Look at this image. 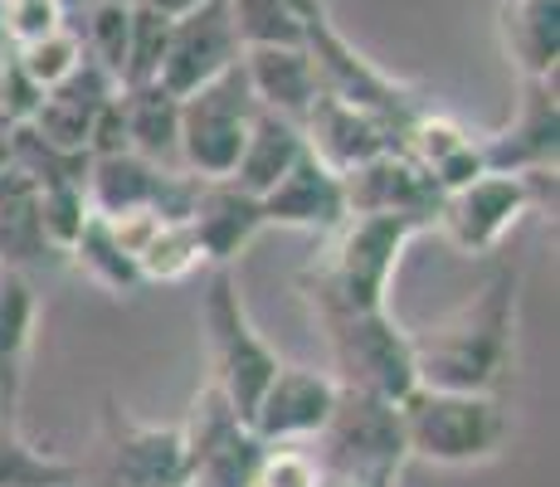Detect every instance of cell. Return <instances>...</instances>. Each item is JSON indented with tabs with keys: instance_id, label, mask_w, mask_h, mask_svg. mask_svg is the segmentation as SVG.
Listing matches in <instances>:
<instances>
[{
	"instance_id": "obj_14",
	"label": "cell",
	"mask_w": 560,
	"mask_h": 487,
	"mask_svg": "<svg viewBox=\"0 0 560 487\" xmlns=\"http://www.w3.org/2000/svg\"><path fill=\"white\" fill-rule=\"evenodd\" d=\"M347 210L351 214H390V220H415L419 230H434V210L444 200V190L405 156L400 147L381 151L375 161L347 171Z\"/></svg>"
},
{
	"instance_id": "obj_29",
	"label": "cell",
	"mask_w": 560,
	"mask_h": 487,
	"mask_svg": "<svg viewBox=\"0 0 560 487\" xmlns=\"http://www.w3.org/2000/svg\"><path fill=\"white\" fill-rule=\"evenodd\" d=\"M83 59H89V54H83V39H79V30H73V20L15 49L20 73H25L39 93H49V89H59L63 79H73V73L83 69Z\"/></svg>"
},
{
	"instance_id": "obj_21",
	"label": "cell",
	"mask_w": 560,
	"mask_h": 487,
	"mask_svg": "<svg viewBox=\"0 0 560 487\" xmlns=\"http://www.w3.org/2000/svg\"><path fill=\"white\" fill-rule=\"evenodd\" d=\"M240 63H244L254 103L264 107V113H278L303 127L307 107L317 103V93H322L317 63H312L307 45L303 49H244Z\"/></svg>"
},
{
	"instance_id": "obj_19",
	"label": "cell",
	"mask_w": 560,
	"mask_h": 487,
	"mask_svg": "<svg viewBox=\"0 0 560 487\" xmlns=\"http://www.w3.org/2000/svg\"><path fill=\"white\" fill-rule=\"evenodd\" d=\"M113 93H117V83L107 79L98 63L83 59V69L73 73V79H63L59 89L39 93L30 127H35V132L45 137L49 147H59V151H79V156H89L93 123H98V113L107 107V97H113Z\"/></svg>"
},
{
	"instance_id": "obj_35",
	"label": "cell",
	"mask_w": 560,
	"mask_h": 487,
	"mask_svg": "<svg viewBox=\"0 0 560 487\" xmlns=\"http://www.w3.org/2000/svg\"><path fill=\"white\" fill-rule=\"evenodd\" d=\"M69 25L59 0H0V39L10 49L30 45V39L49 35V30Z\"/></svg>"
},
{
	"instance_id": "obj_24",
	"label": "cell",
	"mask_w": 560,
	"mask_h": 487,
	"mask_svg": "<svg viewBox=\"0 0 560 487\" xmlns=\"http://www.w3.org/2000/svg\"><path fill=\"white\" fill-rule=\"evenodd\" d=\"M45 224H39V186L30 171L0 156V268L25 274L45 254Z\"/></svg>"
},
{
	"instance_id": "obj_4",
	"label": "cell",
	"mask_w": 560,
	"mask_h": 487,
	"mask_svg": "<svg viewBox=\"0 0 560 487\" xmlns=\"http://www.w3.org/2000/svg\"><path fill=\"white\" fill-rule=\"evenodd\" d=\"M312 322H317L322 341L331 351V381L341 390H361V395L400 405L419 385L415 346H409V332L390 317V308H312Z\"/></svg>"
},
{
	"instance_id": "obj_2",
	"label": "cell",
	"mask_w": 560,
	"mask_h": 487,
	"mask_svg": "<svg viewBox=\"0 0 560 487\" xmlns=\"http://www.w3.org/2000/svg\"><path fill=\"white\" fill-rule=\"evenodd\" d=\"M415 220H390V214H347L331 234H322V248L303 268V298L307 308H351L375 312L390 308V283L400 274L405 248L419 240Z\"/></svg>"
},
{
	"instance_id": "obj_18",
	"label": "cell",
	"mask_w": 560,
	"mask_h": 487,
	"mask_svg": "<svg viewBox=\"0 0 560 487\" xmlns=\"http://www.w3.org/2000/svg\"><path fill=\"white\" fill-rule=\"evenodd\" d=\"M395 147H400L439 190H458V186H468L472 176L488 171L482 166L478 137H472L458 117L434 113V107H419V113L400 127V142Z\"/></svg>"
},
{
	"instance_id": "obj_23",
	"label": "cell",
	"mask_w": 560,
	"mask_h": 487,
	"mask_svg": "<svg viewBox=\"0 0 560 487\" xmlns=\"http://www.w3.org/2000/svg\"><path fill=\"white\" fill-rule=\"evenodd\" d=\"M122 127H127V151L147 156L156 166L180 171V97L166 93L161 83L142 89H122Z\"/></svg>"
},
{
	"instance_id": "obj_37",
	"label": "cell",
	"mask_w": 560,
	"mask_h": 487,
	"mask_svg": "<svg viewBox=\"0 0 560 487\" xmlns=\"http://www.w3.org/2000/svg\"><path fill=\"white\" fill-rule=\"evenodd\" d=\"M283 5H293L298 15H307V20H322V15H327V5H322V0H283Z\"/></svg>"
},
{
	"instance_id": "obj_28",
	"label": "cell",
	"mask_w": 560,
	"mask_h": 487,
	"mask_svg": "<svg viewBox=\"0 0 560 487\" xmlns=\"http://www.w3.org/2000/svg\"><path fill=\"white\" fill-rule=\"evenodd\" d=\"M230 15L244 49H303L307 30L317 25L283 0H230Z\"/></svg>"
},
{
	"instance_id": "obj_22",
	"label": "cell",
	"mask_w": 560,
	"mask_h": 487,
	"mask_svg": "<svg viewBox=\"0 0 560 487\" xmlns=\"http://www.w3.org/2000/svg\"><path fill=\"white\" fill-rule=\"evenodd\" d=\"M39 327V298L20 268H0V409L15 419L20 390H25L30 346Z\"/></svg>"
},
{
	"instance_id": "obj_5",
	"label": "cell",
	"mask_w": 560,
	"mask_h": 487,
	"mask_svg": "<svg viewBox=\"0 0 560 487\" xmlns=\"http://www.w3.org/2000/svg\"><path fill=\"white\" fill-rule=\"evenodd\" d=\"M200 341H205V361H210V385L249 419L254 399L278 375L283 356L254 327L230 268H214L200 292Z\"/></svg>"
},
{
	"instance_id": "obj_25",
	"label": "cell",
	"mask_w": 560,
	"mask_h": 487,
	"mask_svg": "<svg viewBox=\"0 0 560 487\" xmlns=\"http://www.w3.org/2000/svg\"><path fill=\"white\" fill-rule=\"evenodd\" d=\"M303 151H307L303 127L288 123V117H278V113H264V107H258V117H254V127H249V142H244L240 161H234L230 181H234L240 190H249L254 200H258V195L273 190L278 181L288 176V166H293V161L303 156Z\"/></svg>"
},
{
	"instance_id": "obj_34",
	"label": "cell",
	"mask_w": 560,
	"mask_h": 487,
	"mask_svg": "<svg viewBox=\"0 0 560 487\" xmlns=\"http://www.w3.org/2000/svg\"><path fill=\"white\" fill-rule=\"evenodd\" d=\"M249 487H322V468L307 443H268Z\"/></svg>"
},
{
	"instance_id": "obj_7",
	"label": "cell",
	"mask_w": 560,
	"mask_h": 487,
	"mask_svg": "<svg viewBox=\"0 0 560 487\" xmlns=\"http://www.w3.org/2000/svg\"><path fill=\"white\" fill-rule=\"evenodd\" d=\"M312 443H317L312 459H317V468H322V483L400 478V468L409 463L400 405L361 395V390H341L327 429H322Z\"/></svg>"
},
{
	"instance_id": "obj_15",
	"label": "cell",
	"mask_w": 560,
	"mask_h": 487,
	"mask_svg": "<svg viewBox=\"0 0 560 487\" xmlns=\"http://www.w3.org/2000/svg\"><path fill=\"white\" fill-rule=\"evenodd\" d=\"M258 214H264V224H278V230L331 234L351 214L347 210V186H341V171H331L322 156L303 151L273 190L258 195Z\"/></svg>"
},
{
	"instance_id": "obj_6",
	"label": "cell",
	"mask_w": 560,
	"mask_h": 487,
	"mask_svg": "<svg viewBox=\"0 0 560 487\" xmlns=\"http://www.w3.org/2000/svg\"><path fill=\"white\" fill-rule=\"evenodd\" d=\"M556 210V176H502L482 171L468 186L444 190L434 210V230L444 234L458 254L482 258L498 254L512 230H522L526 214Z\"/></svg>"
},
{
	"instance_id": "obj_26",
	"label": "cell",
	"mask_w": 560,
	"mask_h": 487,
	"mask_svg": "<svg viewBox=\"0 0 560 487\" xmlns=\"http://www.w3.org/2000/svg\"><path fill=\"white\" fill-rule=\"evenodd\" d=\"M63 254H69L73 268H79L93 288H103L107 298H132V292L142 288V274H137L132 254L122 248V240L113 234V224H107L103 214H89V224H83L79 240L63 248Z\"/></svg>"
},
{
	"instance_id": "obj_12",
	"label": "cell",
	"mask_w": 560,
	"mask_h": 487,
	"mask_svg": "<svg viewBox=\"0 0 560 487\" xmlns=\"http://www.w3.org/2000/svg\"><path fill=\"white\" fill-rule=\"evenodd\" d=\"M478 147H482V166L502 171V176H556V151H560L556 79H522L512 117L498 132L478 137Z\"/></svg>"
},
{
	"instance_id": "obj_33",
	"label": "cell",
	"mask_w": 560,
	"mask_h": 487,
	"mask_svg": "<svg viewBox=\"0 0 560 487\" xmlns=\"http://www.w3.org/2000/svg\"><path fill=\"white\" fill-rule=\"evenodd\" d=\"M166 30L171 20L147 5H132V25H127V59H122V89H142L156 83L161 54H166Z\"/></svg>"
},
{
	"instance_id": "obj_16",
	"label": "cell",
	"mask_w": 560,
	"mask_h": 487,
	"mask_svg": "<svg viewBox=\"0 0 560 487\" xmlns=\"http://www.w3.org/2000/svg\"><path fill=\"white\" fill-rule=\"evenodd\" d=\"M303 137H307L312 156H322L331 171H341V176L395 147V127L390 123H381L375 113L341 103V97H331V93H317V103L307 107Z\"/></svg>"
},
{
	"instance_id": "obj_11",
	"label": "cell",
	"mask_w": 560,
	"mask_h": 487,
	"mask_svg": "<svg viewBox=\"0 0 560 487\" xmlns=\"http://www.w3.org/2000/svg\"><path fill=\"white\" fill-rule=\"evenodd\" d=\"M240 59H244V45H240V30H234L230 0H205L200 10L171 20L156 83L166 93L186 97L205 89V83H214L220 73H230Z\"/></svg>"
},
{
	"instance_id": "obj_13",
	"label": "cell",
	"mask_w": 560,
	"mask_h": 487,
	"mask_svg": "<svg viewBox=\"0 0 560 487\" xmlns=\"http://www.w3.org/2000/svg\"><path fill=\"white\" fill-rule=\"evenodd\" d=\"M341 385L317 366H278V375L254 399L249 425L264 443H312L327 429Z\"/></svg>"
},
{
	"instance_id": "obj_40",
	"label": "cell",
	"mask_w": 560,
	"mask_h": 487,
	"mask_svg": "<svg viewBox=\"0 0 560 487\" xmlns=\"http://www.w3.org/2000/svg\"><path fill=\"white\" fill-rule=\"evenodd\" d=\"M0 425H15V419H5V409H0Z\"/></svg>"
},
{
	"instance_id": "obj_39",
	"label": "cell",
	"mask_w": 560,
	"mask_h": 487,
	"mask_svg": "<svg viewBox=\"0 0 560 487\" xmlns=\"http://www.w3.org/2000/svg\"><path fill=\"white\" fill-rule=\"evenodd\" d=\"M89 5H93V0H89ZM113 5H137V0H113Z\"/></svg>"
},
{
	"instance_id": "obj_3",
	"label": "cell",
	"mask_w": 560,
	"mask_h": 487,
	"mask_svg": "<svg viewBox=\"0 0 560 487\" xmlns=\"http://www.w3.org/2000/svg\"><path fill=\"white\" fill-rule=\"evenodd\" d=\"M400 429L409 459L439 468H478L502 459L512 439L508 395H472V390L415 385L400 399Z\"/></svg>"
},
{
	"instance_id": "obj_20",
	"label": "cell",
	"mask_w": 560,
	"mask_h": 487,
	"mask_svg": "<svg viewBox=\"0 0 560 487\" xmlns=\"http://www.w3.org/2000/svg\"><path fill=\"white\" fill-rule=\"evenodd\" d=\"M498 45L516 79H556L560 69V0H498Z\"/></svg>"
},
{
	"instance_id": "obj_1",
	"label": "cell",
	"mask_w": 560,
	"mask_h": 487,
	"mask_svg": "<svg viewBox=\"0 0 560 487\" xmlns=\"http://www.w3.org/2000/svg\"><path fill=\"white\" fill-rule=\"evenodd\" d=\"M516 308H522V274L498 268L454 312L429 322L424 332H409L419 385L502 395L516 371Z\"/></svg>"
},
{
	"instance_id": "obj_9",
	"label": "cell",
	"mask_w": 560,
	"mask_h": 487,
	"mask_svg": "<svg viewBox=\"0 0 560 487\" xmlns=\"http://www.w3.org/2000/svg\"><path fill=\"white\" fill-rule=\"evenodd\" d=\"M180 439H186V487H249L258 459L268 449L249 419L210 381L190 395Z\"/></svg>"
},
{
	"instance_id": "obj_27",
	"label": "cell",
	"mask_w": 560,
	"mask_h": 487,
	"mask_svg": "<svg viewBox=\"0 0 560 487\" xmlns=\"http://www.w3.org/2000/svg\"><path fill=\"white\" fill-rule=\"evenodd\" d=\"M83 468L54 459L20 434V425H0V487H79Z\"/></svg>"
},
{
	"instance_id": "obj_36",
	"label": "cell",
	"mask_w": 560,
	"mask_h": 487,
	"mask_svg": "<svg viewBox=\"0 0 560 487\" xmlns=\"http://www.w3.org/2000/svg\"><path fill=\"white\" fill-rule=\"evenodd\" d=\"M137 5L156 10V15H166V20H180V15H190V10H200L205 0H137Z\"/></svg>"
},
{
	"instance_id": "obj_31",
	"label": "cell",
	"mask_w": 560,
	"mask_h": 487,
	"mask_svg": "<svg viewBox=\"0 0 560 487\" xmlns=\"http://www.w3.org/2000/svg\"><path fill=\"white\" fill-rule=\"evenodd\" d=\"M83 54H89V63H98L107 79L122 89V59H127V25H132V5H113V0H93V5H83Z\"/></svg>"
},
{
	"instance_id": "obj_38",
	"label": "cell",
	"mask_w": 560,
	"mask_h": 487,
	"mask_svg": "<svg viewBox=\"0 0 560 487\" xmlns=\"http://www.w3.org/2000/svg\"><path fill=\"white\" fill-rule=\"evenodd\" d=\"M400 478H347V483H322V487H395Z\"/></svg>"
},
{
	"instance_id": "obj_30",
	"label": "cell",
	"mask_w": 560,
	"mask_h": 487,
	"mask_svg": "<svg viewBox=\"0 0 560 487\" xmlns=\"http://www.w3.org/2000/svg\"><path fill=\"white\" fill-rule=\"evenodd\" d=\"M200 264L205 258H200L196 234H190L186 220H161L152 230V240L137 248V274H142V283H180V278H190Z\"/></svg>"
},
{
	"instance_id": "obj_32",
	"label": "cell",
	"mask_w": 560,
	"mask_h": 487,
	"mask_svg": "<svg viewBox=\"0 0 560 487\" xmlns=\"http://www.w3.org/2000/svg\"><path fill=\"white\" fill-rule=\"evenodd\" d=\"M39 186V224H45V244L49 248H69L79 240V230L89 224L93 205L83 190V176H59V181H35Z\"/></svg>"
},
{
	"instance_id": "obj_10",
	"label": "cell",
	"mask_w": 560,
	"mask_h": 487,
	"mask_svg": "<svg viewBox=\"0 0 560 487\" xmlns=\"http://www.w3.org/2000/svg\"><path fill=\"white\" fill-rule=\"evenodd\" d=\"M98 487H186V439L180 425H142L127 405L107 399Z\"/></svg>"
},
{
	"instance_id": "obj_17",
	"label": "cell",
	"mask_w": 560,
	"mask_h": 487,
	"mask_svg": "<svg viewBox=\"0 0 560 487\" xmlns=\"http://www.w3.org/2000/svg\"><path fill=\"white\" fill-rule=\"evenodd\" d=\"M186 224L210 268H230L254 244V234L268 230L264 214H258V200L234 186V181H200L196 200L186 210Z\"/></svg>"
},
{
	"instance_id": "obj_8",
	"label": "cell",
	"mask_w": 560,
	"mask_h": 487,
	"mask_svg": "<svg viewBox=\"0 0 560 487\" xmlns=\"http://www.w3.org/2000/svg\"><path fill=\"white\" fill-rule=\"evenodd\" d=\"M258 103L244 79V63L220 73L214 83L180 97V171L196 181H230L240 161Z\"/></svg>"
}]
</instances>
